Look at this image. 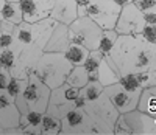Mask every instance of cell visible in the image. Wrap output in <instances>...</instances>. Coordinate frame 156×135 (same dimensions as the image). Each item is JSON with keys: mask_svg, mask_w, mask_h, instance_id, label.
<instances>
[{"mask_svg": "<svg viewBox=\"0 0 156 135\" xmlns=\"http://www.w3.org/2000/svg\"><path fill=\"white\" fill-rule=\"evenodd\" d=\"M122 78L117 65L114 64V61L111 59L109 55L103 56L100 65H98V70H97V75H95V81H100L103 86H111V84H115L119 83Z\"/></svg>", "mask_w": 156, "mask_h": 135, "instance_id": "obj_18", "label": "cell"}, {"mask_svg": "<svg viewBox=\"0 0 156 135\" xmlns=\"http://www.w3.org/2000/svg\"><path fill=\"white\" fill-rule=\"evenodd\" d=\"M72 69L73 65L69 62L64 53L44 51L33 73L50 89H56L67 81V76Z\"/></svg>", "mask_w": 156, "mask_h": 135, "instance_id": "obj_2", "label": "cell"}, {"mask_svg": "<svg viewBox=\"0 0 156 135\" xmlns=\"http://www.w3.org/2000/svg\"><path fill=\"white\" fill-rule=\"evenodd\" d=\"M144 17L147 23H156V12H144Z\"/></svg>", "mask_w": 156, "mask_h": 135, "instance_id": "obj_37", "label": "cell"}, {"mask_svg": "<svg viewBox=\"0 0 156 135\" xmlns=\"http://www.w3.org/2000/svg\"><path fill=\"white\" fill-rule=\"evenodd\" d=\"M117 37H119V33L115 31V28H112V30H103L100 44H98V51L103 53L105 56L109 55L111 50L115 45V42H117Z\"/></svg>", "mask_w": 156, "mask_h": 135, "instance_id": "obj_25", "label": "cell"}, {"mask_svg": "<svg viewBox=\"0 0 156 135\" xmlns=\"http://www.w3.org/2000/svg\"><path fill=\"white\" fill-rule=\"evenodd\" d=\"M14 28L16 25L0 19V48H8L14 42Z\"/></svg>", "mask_w": 156, "mask_h": 135, "instance_id": "obj_24", "label": "cell"}, {"mask_svg": "<svg viewBox=\"0 0 156 135\" xmlns=\"http://www.w3.org/2000/svg\"><path fill=\"white\" fill-rule=\"evenodd\" d=\"M16 59H17V53L11 47L0 48V67H5V69L11 70L16 64Z\"/></svg>", "mask_w": 156, "mask_h": 135, "instance_id": "obj_28", "label": "cell"}, {"mask_svg": "<svg viewBox=\"0 0 156 135\" xmlns=\"http://www.w3.org/2000/svg\"><path fill=\"white\" fill-rule=\"evenodd\" d=\"M89 48H86L84 45L80 44H70L69 48L66 50V58L69 59V62L72 65H84L87 56H89Z\"/></svg>", "mask_w": 156, "mask_h": 135, "instance_id": "obj_22", "label": "cell"}, {"mask_svg": "<svg viewBox=\"0 0 156 135\" xmlns=\"http://www.w3.org/2000/svg\"><path fill=\"white\" fill-rule=\"evenodd\" d=\"M114 135H131V133H129V129H128V124H126V121H125L122 113H120L119 120H117V123H115Z\"/></svg>", "mask_w": 156, "mask_h": 135, "instance_id": "obj_34", "label": "cell"}, {"mask_svg": "<svg viewBox=\"0 0 156 135\" xmlns=\"http://www.w3.org/2000/svg\"><path fill=\"white\" fill-rule=\"evenodd\" d=\"M5 2H6V0H0V19H2V9H3Z\"/></svg>", "mask_w": 156, "mask_h": 135, "instance_id": "obj_39", "label": "cell"}, {"mask_svg": "<svg viewBox=\"0 0 156 135\" xmlns=\"http://www.w3.org/2000/svg\"><path fill=\"white\" fill-rule=\"evenodd\" d=\"M51 19L56 22L70 25L78 19V3L76 0H55L53 9H51Z\"/></svg>", "mask_w": 156, "mask_h": 135, "instance_id": "obj_17", "label": "cell"}, {"mask_svg": "<svg viewBox=\"0 0 156 135\" xmlns=\"http://www.w3.org/2000/svg\"><path fill=\"white\" fill-rule=\"evenodd\" d=\"M25 86H27V79H20V78H11V81H9V84H8V87H6V90H8V93L12 96V98H17L20 93L23 92V89H25Z\"/></svg>", "mask_w": 156, "mask_h": 135, "instance_id": "obj_29", "label": "cell"}, {"mask_svg": "<svg viewBox=\"0 0 156 135\" xmlns=\"http://www.w3.org/2000/svg\"><path fill=\"white\" fill-rule=\"evenodd\" d=\"M129 133L131 135H156V118L142 112L139 109H134L131 112L122 113Z\"/></svg>", "mask_w": 156, "mask_h": 135, "instance_id": "obj_12", "label": "cell"}, {"mask_svg": "<svg viewBox=\"0 0 156 135\" xmlns=\"http://www.w3.org/2000/svg\"><path fill=\"white\" fill-rule=\"evenodd\" d=\"M117 3H119L120 6H125V5H128V3H131L133 0H115Z\"/></svg>", "mask_w": 156, "mask_h": 135, "instance_id": "obj_38", "label": "cell"}, {"mask_svg": "<svg viewBox=\"0 0 156 135\" xmlns=\"http://www.w3.org/2000/svg\"><path fill=\"white\" fill-rule=\"evenodd\" d=\"M137 109L156 118V86L147 87L142 90Z\"/></svg>", "mask_w": 156, "mask_h": 135, "instance_id": "obj_20", "label": "cell"}, {"mask_svg": "<svg viewBox=\"0 0 156 135\" xmlns=\"http://www.w3.org/2000/svg\"><path fill=\"white\" fill-rule=\"evenodd\" d=\"M66 90H67V83H64L62 86H59L56 89H51V95H50V100H48V106H47L45 113L62 118V116H66V113L69 110H72L73 107H76L75 101H72L67 96Z\"/></svg>", "mask_w": 156, "mask_h": 135, "instance_id": "obj_14", "label": "cell"}, {"mask_svg": "<svg viewBox=\"0 0 156 135\" xmlns=\"http://www.w3.org/2000/svg\"><path fill=\"white\" fill-rule=\"evenodd\" d=\"M11 78H12L11 70L5 69V67H0V90H6Z\"/></svg>", "mask_w": 156, "mask_h": 135, "instance_id": "obj_35", "label": "cell"}, {"mask_svg": "<svg viewBox=\"0 0 156 135\" xmlns=\"http://www.w3.org/2000/svg\"><path fill=\"white\" fill-rule=\"evenodd\" d=\"M51 95V89L42 83L34 73H31L27 79V86L23 92L14 100L20 113H27L28 110H39V112H47L48 100Z\"/></svg>", "mask_w": 156, "mask_h": 135, "instance_id": "obj_5", "label": "cell"}, {"mask_svg": "<svg viewBox=\"0 0 156 135\" xmlns=\"http://www.w3.org/2000/svg\"><path fill=\"white\" fill-rule=\"evenodd\" d=\"M101 34H103V28L89 16H78V19L69 25L70 44L84 45L90 51L98 50Z\"/></svg>", "mask_w": 156, "mask_h": 135, "instance_id": "obj_6", "label": "cell"}, {"mask_svg": "<svg viewBox=\"0 0 156 135\" xmlns=\"http://www.w3.org/2000/svg\"><path fill=\"white\" fill-rule=\"evenodd\" d=\"M109 56L122 76L156 70V44L148 42L140 36L119 34Z\"/></svg>", "mask_w": 156, "mask_h": 135, "instance_id": "obj_1", "label": "cell"}, {"mask_svg": "<svg viewBox=\"0 0 156 135\" xmlns=\"http://www.w3.org/2000/svg\"><path fill=\"white\" fill-rule=\"evenodd\" d=\"M61 133V118L50 113H44L42 118V135H59Z\"/></svg>", "mask_w": 156, "mask_h": 135, "instance_id": "obj_27", "label": "cell"}, {"mask_svg": "<svg viewBox=\"0 0 156 135\" xmlns=\"http://www.w3.org/2000/svg\"><path fill=\"white\" fill-rule=\"evenodd\" d=\"M6 2H20V0H6Z\"/></svg>", "mask_w": 156, "mask_h": 135, "instance_id": "obj_40", "label": "cell"}, {"mask_svg": "<svg viewBox=\"0 0 156 135\" xmlns=\"http://www.w3.org/2000/svg\"><path fill=\"white\" fill-rule=\"evenodd\" d=\"M122 6L115 0H90L84 9V16L94 19L103 30L115 28Z\"/></svg>", "mask_w": 156, "mask_h": 135, "instance_id": "obj_7", "label": "cell"}, {"mask_svg": "<svg viewBox=\"0 0 156 135\" xmlns=\"http://www.w3.org/2000/svg\"><path fill=\"white\" fill-rule=\"evenodd\" d=\"M103 93H105V86L100 81H95V79H90L81 89V95L84 96L86 101H92V100L98 98L100 95H103Z\"/></svg>", "mask_w": 156, "mask_h": 135, "instance_id": "obj_26", "label": "cell"}, {"mask_svg": "<svg viewBox=\"0 0 156 135\" xmlns=\"http://www.w3.org/2000/svg\"><path fill=\"white\" fill-rule=\"evenodd\" d=\"M55 25H56V20L51 17L42 19L39 22H33V23L22 20L14 28V42H12L11 48L17 53V56L23 47H27L28 44H33V42L45 48Z\"/></svg>", "mask_w": 156, "mask_h": 135, "instance_id": "obj_3", "label": "cell"}, {"mask_svg": "<svg viewBox=\"0 0 156 135\" xmlns=\"http://www.w3.org/2000/svg\"><path fill=\"white\" fill-rule=\"evenodd\" d=\"M53 5H55V0H20L23 20L33 23L50 17Z\"/></svg>", "mask_w": 156, "mask_h": 135, "instance_id": "obj_15", "label": "cell"}, {"mask_svg": "<svg viewBox=\"0 0 156 135\" xmlns=\"http://www.w3.org/2000/svg\"><path fill=\"white\" fill-rule=\"evenodd\" d=\"M137 36H140L142 39H145V40H148V42L156 44V23H145L142 33L137 34Z\"/></svg>", "mask_w": 156, "mask_h": 135, "instance_id": "obj_32", "label": "cell"}, {"mask_svg": "<svg viewBox=\"0 0 156 135\" xmlns=\"http://www.w3.org/2000/svg\"><path fill=\"white\" fill-rule=\"evenodd\" d=\"M70 45V37H69V25L56 22L51 36L44 48V51H53V53H66V50Z\"/></svg>", "mask_w": 156, "mask_h": 135, "instance_id": "obj_16", "label": "cell"}, {"mask_svg": "<svg viewBox=\"0 0 156 135\" xmlns=\"http://www.w3.org/2000/svg\"><path fill=\"white\" fill-rule=\"evenodd\" d=\"M142 12H156V0H133Z\"/></svg>", "mask_w": 156, "mask_h": 135, "instance_id": "obj_33", "label": "cell"}, {"mask_svg": "<svg viewBox=\"0 0 156 135\" xmlns=\"http://www.w3.org/2000/svg\"><path fill=\"white\" fill-rule=\"evenodd\" d=\"M42 118L44 112L28 110L20 115L19 126L23 129V135H42Z\"/></svg>", "mask_w": 156, "mask_h": 135, "instance_id": "obj_19", "label": "cell"}, {"mask_svg": "<svg viewBox=\"0 0 156 135\" xmlns=\"http://www.w3.org/2000/svg\"><path fill=\"white\" fill-rule=\"evenodd\" d=\"M62 135H97L94 123L84 107H73L61 118Z\"/></svg>", "mask_w": 156, "mask_h": 135, "instance_id": "obj_8", "label": "cell"}, {"mask_svg": "<svg viewBox=\"0 0 156 135\" xmlns=\"http://www.w3.org/2000/svg\"><path fill=\"white\" fill-rule=\"evenodd\" d=\"M89 81H90V76H89V72L86 70V67L84 65H73V69L70 70L66 83L72 87L83 89Z\"/></svg>", "mask_w": 156, "mask_h": 135, "instance_id": "obj_21", "label": "cell"}, {"mask_svg": "<svg viewBox=\"0 0 156 135\" xmlns=\"http://www.w3.org/2000/svg\"><path fill=\"white\" fill-rule=\"evenodd\" d=\"M44 55V48L37 44H28L23 47L22 51L16 59L14 67L11 69L12 78H20V79H28V76L34 72V67L37 65L41 56Z\"/></svg>", "mask_w": 156, "mask_h": 135, "instance_id": "obj_10", "label": "cell"}, {"mask_svg": "<svg viewBox=\"0 0 156 135\" xmlns=\"http://www.w3.org/2000/svg\"><path fill=\"white\" fill-rule=\"evenodd\" d=\"M119 83L129 92H136V90H142L140 87V83H139V79L136 76V73H129V75H123L120 78Z\"/></svg>", "mask_w": 156, "mask_h": 135, "instance_id": "obj_31", "label": "cell"}, {"mask_svg": "<svg viewBox=\"0 0 156 135\" xmlns=\"http://www.w3.org/2000/svg\"><path fill=\"white\" fill-rule=\"evenodd\" d=\"M139 83H140V87L142 90L147 89V87H153L156 86V70H147V72H140V73H136Z\"/></svg>", "mask_w": 156, "mask_h": 135, "instance_id": "obj_30", "label": "cell"}, {"mask_svg": "<svg viewBox=\"0 0 156 135\" xmlns=\"http://www.w3.org/2000/svg\"><path fill=\"white\" fill-rule=\"evenodd\" d=\"M145 17L134 2L122 6L119 20L115 23V31L119 34H133L137 36L142 33L145 26Z\"/></svg>", "mask_w": 156, "mask_h": 135, "instance_id": "obj_9", "label": "cell"}, {"mask_svg": "<svg viewBox=\"0 0 156 135\" xmlns=\"http://www.w3.org/2000/svg\"><path fill=\"white\" fill-rule=\"evenodd\" d=\"M94 123L97 135H114L115 123L120 116V112L112 104L106 93L100 95L92 101H86L83 106Z\"/></svg>", "mask_w": 156, "mask_h": 135, "instance_id": "obj_4", "label": "cell"}, {"mask_svg": "<svg viewBox=\"0 0 156 135\" xmlns=\"http://www.w3.org/2000/svg\"><path fill=\"white\" fill-rule=\"evenodd\" d=\"M2 19L11 23H20L23 20V11L20 6V2H5L2 9Z\"/></svg>", "mask_w": 156, "mask_h": 135, "instance_id": "obj_23", "label": "cell"}, {"mask_svg": "<svg viewBox=\"0 0 156 135\" xmlns=\"http://www.w3.org/2000/svg\"><path fill=\"white\" fill-rule=\"evenodd\" d=\"M20 110L8 90H0V129L17 127L20 123Z\"/></svg>", "mask_w": 156, "mask_h": 135, "instance_id": "obj_13", "label": "cell"}, {"mask_svg": "<svg viewBox=\"0 0 156 135\" xmlns=\"http://www.w3.org/2000/svg\"><path fill=\"white\" fill-rule=\"evenodd\" d=\"M105 93L109 96L112 104L117 107V110H119L120 113H126V112H131V110L137 109L142 90L129 92L120 83H115V84L106 86L105 87Z\"/></svg>", "mask_w": 156, "mask_h": 135, "instance_id": "obj_11", "label": "cell"}, {"mask_svg": "<svg viewBox=\"0 0 156 135\" xmlns=\"http://www.w3.org/2000/svg\"><path fill=\"white\" fill-rule=\"evenodd\" d=\"M0 135H23V129L20 126H17V127H8V129H0Z\"/></svg>", "mask_w": 156, "mask_h": 135, "instance_id": "obj_36", "label": "cell"}]
</instances>
